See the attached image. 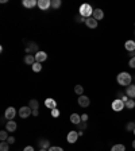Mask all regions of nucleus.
Instances as JSON below:
<instances>
[{
  "label": "nucleus",
  "instance_id": "obj_33",
  "mask_svg": "<svg viewBox=\"0 0 135 151\" xmlns=\"http://www.w3.org/2000/svg\"><path fill=\"white\" fill-rule=\"evenodd\" d=\"M49 151H64V148L58 147V146H51V147L49 148Z\"/></svg>",
  "mask_w": 135,
  "mask_h": 151
},
{
  "label": "nucleus",
  "instance_id": "obj_34",
  "mask_svg": "<svg viewBox=\"0 0 135 151\" xmlns=\"http://www.w3.org/2000/svg\"><path fill=\"white\" fill-rule=\"evenodd\" d=\"M76 20H77V23H82V22H85L86 19H85V18H82V16H80V15H78L77 18H76Z\"/></svg>",
  "mask_w": 135,
  "mask_h": 151
},
{
  "label": "nucleus",
  "instance_id": "obj_4",
  "mask_svg": "<svg viewBox=\"0 0 135 151\" xmlns=\"http://www.w3.org/2000/svg\"><path fill=\"white\" fill-rule=\"evenodd\" d=\"M30 115H32V109L29 105L19 108V116H20L22 119H27V117H30Z\"/></svg>",
  "mask_w": 135,
  "mask_h": 151
},
{
  "label": "nucleus",
  "instance_id": "obj_28",
  "mask_svg": "<svg viewBox=\"0 0 135 151\" xmlns=\"http://www.w3.org/2000/svg\"><path fill=\"white\" fill-rule=\"evenodd\" d=\"M8 132L7 131H1L0 132V139H1V142H7V139H8Z\"/></svg>",
  "mask_w": 135,
  "mask_h": 151
},
{
  "label": "nucleus",
  "instance_id": "obj_3",
  "mask_svg": "<svg viewBox=\"0 0 135 151\" xmlns=\"http://www.w3.org/2000/svg\"><path fill=\"white\" fill-rule=\"evenodd\" d=\"M111 108L114 109L115 112H120V111H123V109L126 108V104L122 101L120 98H116V100H114V101H112V104H111Z\"/></svg>",
  "mask_w": 135,
  "mask_h": 151
},
{
  "label": "nucleus",
  "instance_id": "obj_7",
  "mask_svg": "<svg viewBox=\"0 0 135 151\" xmlns=\"http://www.w3.org/2000/svg\"><path fill=\"white\" fill-rule=\"evenodd\" d=\"M38 7L42 11H47L50 7H51V0H39Z\"/></svg>",
  "mask_w": 135,
  "mask_h": 151
},
{
  "label": "nucleus",
  "instance_id": "obj_20",
  "mask_svg": "<svg viewBox=\"0 0 135 151\" xmlns=\"http://www.w3.org/2000/svg\"><path fill=\"white\" fill-rule=\"evenodd\" d=\"M38 144H39V147L41 148H46V150L50 148V142L47 140V139H39Z\"/></svg>",
  "mask_w": 135,
  "mask_h": 151
},
{
  "label": "nucleus",
  "instance_id": "obj_25",
  "mask_svg": "<svg viewBox=\"0 0 135 151\" xmlns=\"http://www.w3.org/2000/svg\"><path fill=\"white\" fill-rule=\"evenodd\" d=\"M0 151H10V144L7 142H1L0 143Z\"/></svg>",
  "mask_w": 135,
  "mask_h": 151
},
{
  "label": "nucleus",
  "instance_id": "obj_13",
  "mask_svg": "<svg viewBox=\"0 0 135 151\" xmlns=\"http://www.w3.org/2000/svg\"><path fill=\"white\" fill-rule=\"evenodd\" d=\"M92 18H95L96 20H101V19L104 18V12H103V10H100V8H95Z\"/></svg>",
  "mask_w": 135,
  "mask_h": 151
},
{
  "label": "nucleus",
  "instance_id": "obj_42",
  "mask_svg": "<svg viewBox=\"0 0 135 151\" xmlns=\"http://www.w3.org/2000/svg\"><path fill=\"white\" fill-rule=\"evenodd\" d=\"M39 151H49V150H46V148H41Z\"/></svg>",
  "mask_w": 135,
  "mask_h": 151
},
{
  "label": "nucleus",
  "instance_id": "obj_46",
  "mask_svg": "<svg viewBox=\"0 0 135 151\" xmlns=\"http://www.w3.org/2000/svg\"><path fill=\"white\" fill-rule=\"evenodd\" d=\"M134 34H135V32H134Z\"/></svg>",
  "mask_w": 135,
  "mask_h": 151
},
{
  "label": "nucleus",
  "instance_id": "obj_45",
  "mask_svg": "<svg viewBox=\"0 0 135 151\" xmlns=\"http://www.w3.org/2000/svg\"><path fill=\"white\" fill-rule=\"evenodd\" d=\"M134 123H135V120H134Z\"/></svg>",
  "mask_w": 135,
  "mask_h": 151
},
{
  "label": "nucleus",
  "instance_id": "obj_44",
  "mask_svg": "<svg viewBox=\"0 0 135 151\" xmlns=\"http://www.w3.org/2000/svg\"><path fill=\"white\" fill-rule=\"evenodd\" d=\"M134 135H135V130H134Z\"/></svg>",
  "mask_w": 135,
  "mask_h": 151
},
{
  "label": "nucleus",
  "instance_id": "obj_29",
  "mask_svg": "<svg viewBox=\"0 0 135 151\" xmlns=\"http://www.w3.org/2000/svg\"><path fill=\"white\" fill-rule=\"evenodd\" d=\"M75 92H76V93H77L78 96H81L82 93H84V86H81V85H76Z\"/></svg>",
  "mask_w": 135,
  "mask_h": 151
},
{
  "label": "nucleus",
  "instance_id": "obj_36",
  "mask_svg": "<svg viewBox=\"0 0 135 151\" xmlns=\"http://www.w3.org/2000/svg\"><path fill=\"white\" fill-rule=\"evenodd\" d=\"M81 122H88V115L86 113H84V115H81Z\"/></svg>",
  "mask_w": 135,
  "mask_h": 151
},
{
  "label": "nucleus",
  "instance_id": "obj_39",
  "mask_svg": "<svg viewBox=\"0 0 135 151\" xmlns=\"http://www.w3.org/2000/svg\"><path fill=\"white\" fill-rule=\"evenodd\" d=\"M39 112H38V109H35V111H32V116H38Z\"/></svg>",
  "mask_w": 135,
  "mask_h": 151
},
{
  "label": "nucleus",
  "instance_id": "obj_12",
  "mask_svg": "<svg viewBox=\"0 0 135 151\" xmlns=\"http://www.w3.org/2000/svg\"><path fill=\"white\" fill-rule=\"evenodd\" d=\"M45 105H46V108H49L50 111H51V109L57 108V101L49 97V98H46V100H45Z\"/></svg>",
  "mask_w": 135,
  "mask_h": 151
},
{
  "label": "nucleus",
  "instance_id": "obj_11",
  "mask_svg": "<svg viewBox=\"0 0 135 151\" xmlns=\"http://www.w3.org/2000/svg\"><path fill=\"white\" fill-rule=\"evenodd\" d=\"M35 61L39 63H42L43 61H46L47 60V54L45 53V51H38V53H35Z\"/></svg>",
  "mask_w": 135,
  "mask_h": 151
},
{
  "label": "nucleus",
  "instance_id": "obj_24",
  "mask_svg": "<svg viewBox=\"0 0 135 151\" xmlns=\"http://www.w3.org/2000/svg\"><path fill=\"white\" fill-rule=\"evenodd\" d=\"M126 108H127V109H134L135 108V100L130 98V100L126 103Z\"/></svg>",
  "mask_w": 135,
  "mask_h": 151
},
{
  "label": "nucleus",
  "instance_id": "obj_31",
  "mask_svg": "<svg viewBox=\"0 0 135 151\" xmlns=\"http://www.w3.org/2000/svg\"><path fill=\"white\" fill-rule=\"evenodd\" d=\"M128 66L132 67V69H135V57L130 58V61H128Z\"/></svg>",
  "mask_w": 135,
  "mask_h": 151
},
{
  "label": "nucleus",
  "instance_id": "obj_18",
  "mask_svg": "<svg viewBox=\"0 0 135 151\" xmlns=\"http://www.w3.org/2000/svg\"><path fill=\"white\" fill-rule=\"evenodd\" d=\"M23 6L26 8H32L35 6H38V1L37 0H23Z\"/></svg>",
  "mask_w": 135,
  "mask_h": 151
},
{
  "label": "nucleus",
  "instance_id": "obj_17",
  "mask_svg": "<svg viewBox=\"0 0 135 151\" xmlns=\"http://www.w3.org/2000/svg\"><path fill=\"white\" fill-rule=\"evenodd\" d=\"M26 51L27 53H30L31 54L32 51H35V53H38L39 50H38V46H37V43H34V42H30V45L26 47Z\"/></svg>",
  "mask_w": 135,
  "mask_h": 151
},
{
  "label": "nucleus",
  "instance_id": "obj_26",
  "mask_svg": "<svg viewBox=\"0 0 135 151\" xmlns=\"http://www.w3.org/2000/svg\"><path fill=\"white\" fill-rule=\"evenodd\" d=\"M126 130L134 132V130H135V123H134V122H128V123L126 124Z\"/></svg>",
  "mask_w": 135,
  "mask_h": 151
},
{
  "label": "nucleus",
  "instance_id": "obj_22",
  "mask_svg": "<svg viewBox=\"0 0 135 151\" xmlns=\"http://www.w3.org/2000/svg\"><path fill=\"white\" fill-rule=\"evenodd\" d=\"M111 151H126L124 144H115L111 147Z\"/></svg>",
  "mask_w": 135,
  "mask_h": 151
},
{
  "label": "nucleus",
  "instance_id": "obj_41",
  "mask_svg": "<svg viewBox=\"0 0 135 151\" xmlns=\"http://www.w3.org/2000/svg\"><path fill=\"white\" fill-rule=\"evenodd\" d=\"M132 148H135V140H132Z\"/></svg>",
  "mask_w": 135,
  "mask_h": 151
},
{
  "label": "nucleus",
  "instance_id": "obj_19",
  "mask_svg": "<svg viewBox=\"0 0 135 151\" xmlns=\"http://www.w3.org/2000/svg\"><path fill=\"white\" fill-rule=\"evenodd\" d=\"M37 61H35V57L34 55H31V54H27V55L25 57V63L26 65H34V63H35Z\"/></svg>",
  "mask_w": 135,
  "mask_h": 151
},
{
  "label": "nucleus",
  "instance_id": "obj_9",
  "mask_svg": "<svg viewBox=\"0 0 135 151\" xmlns=\"http://www.w3.org/2000/svg\"><path fill=\"white\" fill-rule=\"evenodd\" d=\"M16 128H18V124L14 120H8L7 123H6V130L8 132H14V131H16Z\"/></svg>",
  "mask_w": 135,
  "mask_h": 151
},
{
  "label": "nucleus",
  "instance_id": "obj_27",
  "mask_svg": "<svg viewBox=\"0 0 135 151\" xmlns=\"http://www.w3.org/2000/svg\"><path fill=\"white\" fill-rule=\"evenodd\" d=\"M32 70H34V72H35V73H38V72H41V70H42V65H41V63H39V62H35V63H34V65H32Z\"/></svg>",
  "mask_w": 135,
  "mask_h": 151
},
{
  "label": "nucleus",
  "instance_id": "obj_16",
  "mask_svg": "<svg viewBox=\"0 0 135 151\" xmlns=\"http://www.w3.org/2000/svg\"><path fill=\"white\" fill-rule=\"evenodd\" d=\"M85 25L88 26L89 28H96L97 27V20L95 18H88L85 20Z\"/></svg>",
  "mask_w": 135,
  "mask_h": 151
},
{
  "label": "nucleus",
  "instance_id": "obj_14",
  "mask_svg": "<svg viewBox=\"0 0 135 151\" xmlns=\"http://www.w3.org/2000/svg\"><path fill=\"white\" fill-rule=\"evenodd\" d=\"M70 122L75 124V126H78V124L81 123V115H78V113H72Z\"/></svg>",
  "mask_w": 135,
  "mask_h": 151
},
{
  "label": "nucleus",
  "instance_id": "obj_2",
  "mask_svg": "<svg viewBox=\"0 0 135 151\" xmlns=\"http://www.w3.org/2000/svg\"><path fill=\"white\" fill-rule=\"evenodd\" d=\"M80 16H82V18H85V19H88V18H92V15H93V8H92V6L91 4H81L80 6Z\"/></svg>",
  "mask_w": 135,
  "mask_h": 151
},
{
  "label": "nucleus",
  "instance_id": "obj_6",
  "mask_svg": "<svg viewBox=\"0 0 135 151\" xmlns=\"http://www.w3.org/2000/svg\"><path fill=\"white\" fill-rule=\"evenodd\" d=\"M89 104H91V100H89V97H86L85 95H81L78 97V105L81 107V108H86Z\"/></svg>",
  "mask_w": 135,
  "mask_h": 151
},
{
  "label": "nucleus",
  "instance_id": "obj_1",
  "mask_svg": "<svg viewBox=\"0 0 135 151\" xmlns=\"http://www.w3.org/2000/svg\"><path fill=\"white\" fill-rule=\"evenodd\" d=\"M116 81H117V84L119 85L127 88L128 85L132 84V76L130 73H127V72H122V73H119L116 76Z\"/></svg>",
  "mask_w": 135,
  "mask_h": 151
},
{
  "label": "nucleus",
  "instance_id": "obj_37",
  "mask_svg": "<svg viewBox=\"0 0 135 151\" xmlns=\"http://www.w3.org/2000/svg\"><path fill=\"white\" fill-rule=\"evenodd\" d=\"M120 100H122V101H123V103H124V104H126V103H127L128 100H130V97H128L127 95H124V96H123V97L120 98Z\"/></svg>",
  "mask_w": 135,
  "mask_h": 151
},
{
  "label": "nucleus",
  "instance_id": "obj_32",
  "mask_svg": "<svg viewBox=\"0 0 135 151\" xmlns=\"http://www.w3.org/2000/svg\"><path fill=\"white\" fill-rule=\"evenodd\" d=\"M51 116H53V117H58V116H60V111H58L57 108L51 109Z\"/></svg>",
  "mask_w": 135,
  "mask_h": 151
},
{
  "label": "nucleus",
  "instance_id": "obj_38",
  "mask_svg": "<svg viewBox=\"0 0 135 151\" xmlns=\"http://www.w3.org/2000/svg\"><path fill=\"white\" fill-rule=\"evenodd\" d=\"M23 151H34V147H31V146H26V147L23 148Z\"/></svg>",
  "mask_w": 135,
  "mask_h": 151
},
{
  "label": "nucleus",
  "instance_id": "obj_30",
  "mask_svg": "<svg viewBox=\"0 0 135 151\" xmlns=\"http://www.w3.org/2000/svg\"><path fill=\"white\" fill-rule=\"evenodd\" d=\"M77 128H78L80 131H84V130L86 128V123H85V122H81V123L77 126Z\"/></svg>",
  "mask_w": 135,
  "mask_h": 151
},
{
  "label": "nucleus",
  "instance_id": "obj_5",
  "mask_svg": "<svg viewBox=\"0 0 135 151\" xmlns=\"http://www.w3.org/2000/svg\"><path fill=\"white\" fill-rule=\"evenodd\" d=\"M16 116V109L14 108V107H8L7 109H6V113H4V117L8 120H12Z\"/></svg>",
  "mask_w": 135,
  "mask_h": 151
},
{
  "label": "nucleus",
  "instance_id": "obj_35",
  "mask_svg": "<svg viewBox=\"0 0 135 151\" xmlns=\"http://www.w3.org/2000/svg\"><path fill=\"white\" fill-rule=\"evenodd\" d=\"M7 143H8V144H14V143H15V138H14V136H10V138L7 139Z\"/></svg>",
  "mask_w": 135,
  "mask_h": 151
},
{
  "label": "nucleus",
  "instance_id": "obj_21",
  "mask_svg": "<svg viewBox=\"0 0 135 151\" xmlns=\"http://www.w3.org/2000/svg\"><path fill=\"white\" fill-rule=\"evenodd\" d=\"M29 107L32 109V111H35V109H38V108H39V103H38V100H30Z\"/></svg>",
  "mask_w": 135,
  "mask_h": 151
},
{
  "label": "nucleus",
  "instance_id": "obj_40",
  "mask_svg": "<svg viewBox=\"0 0 135 151\" xmlns=\"http://www.w3.org/2000/svg\"><path fill=\"white\" fill-rule=\"evenodd\" d=\"M84 135V131H78V136H82Z\"/></svg>",
  "mask_w": 135,
  "mask_h": 151
},
{
  "label": "nucleus",
  "instance_id": "obj_23",
  "mask_svg": "<svg viewBox=\"0 0 135 151\" xmlns=\"http://www.w3.org/2000/svg\"><path fill=\"white\" fill-rule=\"evenodd\" d=\"M61 4H62L61 0H51V8H54V10H58L61 7Z\"/></svg>",
  "mask_w": 135,
  "mask_h": 151
},
{
  "label": "nucleus",
  "instance_id": "obj_43",
  "mask_svg": "<svg viewBox=\"0 0 135 151\" xmlns=\"http://www.w3.org/2000/svg\"><path fill=\"white\" fill-rule=\"evenodd\" d=\"M132 81H135V77H132Z\"/></svg>",
  "mask_w": 135,
  "mask_h": 151
},
{
  "label": "nucleus",
  "instance_id": "obj_15",
  "mask_svg": "<svg viewBox=\"0 0 135 151\" xmlns=\"http://www.w3.org/2000/svg\"><path fill=\"white\" fill-rule=\"evenodd\" d=\"M124 47H126V50L127 51H135V42L132 41V39H130V41H127V42L124 43Z\"/></svg>",
  "mask_w": 135,
  "mask_h": 151
},
{
  "label": "nucleus",
  "instance_id": "obj_10",
  "mask_svg": "<svg viewBox=\"0 0 135 151\" xmlns=\"http://www.w3.org/2000/svg\"><path fill=\"white\" fill-rule=\"evenodd\" d=\"M126 95H127L130 98L135 100V84L128 85L127 88H126Z\"/></svg>",
  "mask_w": 135,
  "mask_h": 151
},
{
  "label": "nucleus",
  "instance_id": "obj_8",
  "mask_svg": "<svg viewBox=\"0 0 135 151\" xmlns=\"http://www.w3.org/2000/svg\"><path fill=\"white\" fill-rule=\"evenodd\" d=\"M77 139H78V132H77V131H70V132L68 133L66 140L69 142V143H76Z\"/></svg>",
  "mask_w": 135,
  "mask_h": 151
}]
</instances>
